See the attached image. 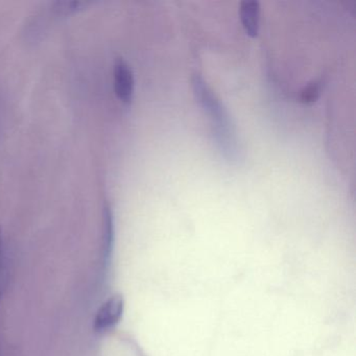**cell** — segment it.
<instances>
[{
	"label": "cell",
	"instance_id": "obj_3",
	"mask_svg": "<svg viewBox=\"0 0 356 356\" xmlns=\"http://www.w3.org/2000/svg\"><path fill=\"white\" fill-rule=\"evenodd\" d=\"M114 90L118 99L124 104H130L134 95V74L132 68L124 59L120 58L114 64Z\"/></svg>",
	"mask_w": 356,
	"mask_h": 356
},
{
	"label": "cell",
	"instance_id": "obj_2",
	"mask_svg": "<svg viewBox=\"0 0 356 356\" xmlns=\"http://www.w3.org/2000/svg\"><path fill=\"white\" fill-rule=\"evenodd\" d=\"M124 312V298L120 293L110 296L97 309L93 320V329L104 332L113 328L122 320Z\"/></svg>",
	"mask_w": 356,
	"mask_h": 356
},
{
	"label": "cell",
	"instance_id": "obj_7",
	"mask_svg": "<svg viewBox=\"0 0 356 356\" xmlns=\"http://www.w3.org/2000/svg\"><path fill=\"white\" fill-rule=\"evenodd\" d=\"M0 356H1V353H0Z\"/></svg>",
	"mask_w": 356,
	"mask_h": 356
},
{
	"label": "cell",
	"instance_id": "obj_1",
	"mask_svg": "<svg viewBox=\"0 0 356 356\" xmlns=\"http://www.w3.org/2000/svg\"><path fill=\"white\" fill-rule=\"evenodd\" d=\"M193 93L204 111L209 115L214 138L228 160H234L237 156V141L234 129L229 114L216 97V93L206 84L201 76H195L193 81Z\"/></svg>",
	"mask_w": 356,
	"mask_h": 356
},
{
	"label": "cell",
	"instance_id": "obj_5",
	"mask_svg": "<svg viewBox=\"0 0 356 356\" xmlns=\"http://www.w3.org/2000/svg\"><path fill=\"white\" fill-rule=\"evenodd\" d=\"M321 87L318 83H312L309 86L306 87L301 93V99L303 103H314L318 99L320 95Z\"/></svg>",
	"mask_w": 356,
	"mask_h": 356
},
{
	"label": "cell",
	"instance_id": "obj_6",
	"mask_svg": "<svg viewBox=\"0 0 356 356\" xmlns=\"http://www.w3.org/2000/svg\"><path fill=\"white\" fill-rule=\"evenodd\" d=\"M3 230L0 227V268H1V255H3Z\"/></svg>",
	"mask_w": 356,
	"mask_h": 356
},
{
	"label": "cell",
	"instance_id": "obj_4",
	"mask_svg": "<svg viewBox=\"0 0 356 356\" xmlns=\"http://www.w3.org/2000/svg\"><path fill=\"white\" fill-rule=\"evenodd\" d=\"M241 24L245 34L256 38L260 29V5L257 1H243L239 9Z\"/></svg>",
	"mask_w": 356,
	"mask_h": 356
}]
</instances>
